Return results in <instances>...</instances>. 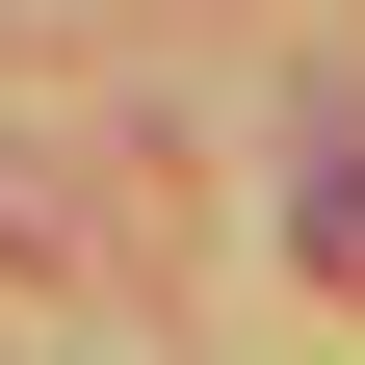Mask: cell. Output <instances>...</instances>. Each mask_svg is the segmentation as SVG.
<instances>
[{"label":"cell","instance_id":"6da1fadb","mask_svg":"<svg viewBox=\"0 0 365 365\" xmlns=\"http://www.w3.org/2000/svg\"><path fill=\"white\" fill-rule=\"evenodd\" d=\"M287 235H313V261H339V287H365V182H313V209H287Z\"/></svg>","mask_w":365,"mask_h":365}]
</instances>
